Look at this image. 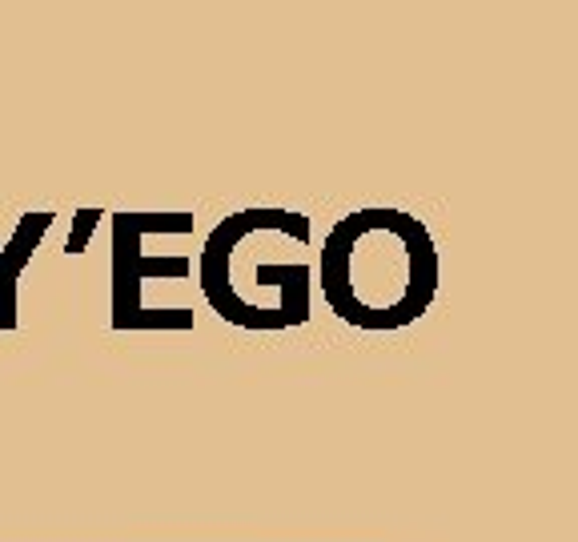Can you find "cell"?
I'll return each mask as SVG.
<instances>
[{
  "instance_id": "3957f363",
  "label": "cell",
  "mask_w": 578,
  "mask_h": 542,
  "mask_svg": "<svg viewBox=\"0 0 578 542\" xmlns=\"http://www.w3.org/2000/svg\"><path fill=\"white\" fill-rule=\"evenodd\" d=\"M113 221V269H109V322L117 334H181L193 330V310L149 306V282H185L193 274L189 253H153L149 237H189L197 217L181 213H109Z\"/></svg>"
},
{
  "instance_id": "6da1fadb",
  "label": "cell",
  "mask_w": 578,
  "mask_h": 542,
  "mask_svg": "<svg viewBox=\"0 0 578 542\" xmlns=\"http://www.w3.org/2000/svg\"><path fill=\"white\" fill-rule=\"evenodd\" d=\"M314 282L330 314L366 334H394L426 318L442 261L422 217L390 205L346 213L322 241Z\"/></svg>"
},
{
  "instance_id": "5b68a950",
  "label": "cell",
  "mask_w": 578,
  "mask_h": 542,
  "mask_svg": "<svg viewBox=\"0 0 578 542\" xmlns=\"http://www.w3.org/2000/svg\"><path fill=\"white\" fill-rule=\"evenodd\" d=\"M101 217H109V213H105V209H77V213H73V229H69V237H65V253H69V257H77V253L89 249Z\"/></svg>"
},
{
  "instance_id": "277c9868",
  "label": "cell",
  "mask_w": 578,
  "mask_h": 542,
  "mask_svg": "<svg viewBox=\"0 0 578 542\" xmlns=\"http://www.w3.org/2000/svg\"><path fill=\"white\" fill-rule=\"evenodd\" d=\"M53 221H57L53 209L25 213L13 229V237L0 241V334L17 330V322H21V274L29 269L41 241L49 237Z\"/></svg>"
},
{
  "instance_id": "7a4b0ae2",
  "label": "cell",
  "mask_w": 578,
  "mask_h": 542,
  "mask_svg": "<svg viewBox=\"0 0 578 542\" xmlns=\"http://www.w3.org/2000/svg\"><path fill=\"white\" fill-rule=\"evenodd\" d=\"M314 225L298 209L249 205L221 217L201 245L205 306L249 334L298 330L314 314Z\"/></svg>"
}]
</instances>
